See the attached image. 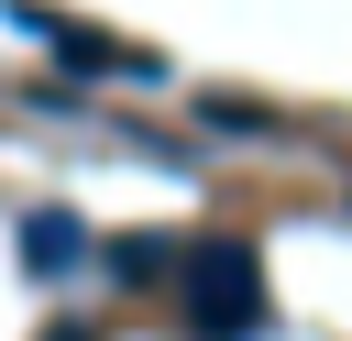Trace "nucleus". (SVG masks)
Here are the masks:
<instances>
[{
    "mask_svg": "<svg viewBox=\"0 0 352 341\" xmlns=\"http://www.w3.org/2000/svg\"><path fill=\"white\" fill-rule=\"evenodd\" d=\"M176 308L198 341H242L264 319V264L242 242H198V253H176Z\"/></svg>",
    "mask_w": 352,
    "mask_h": 341,
    "instance_id": "obj_1",
    "label": "nucleus"
},
{
    "mask_svg": "<svg viewBox=\"0 0 352 341\" xmlns=\"http://www.w3.org/2000/svg\"><path fill=\"white\" fill-rule=\"evenodd\" d=\"M77 242H88V231H77L66 209H33V220H22V253H33V275H66V264H77Z\"/></svg>",
    "mask_w": 352,
    "mask_h": 341,
    "instance_id": "obj_2",
    "label": "nucleus"
},
{
    "mask_svg": "<svg viewBox=\"0 0 352 341\" xmlns=\"http://www.w3.org/2000/svg\"><path fill=\"white\" fill-rule=\"evenodd\" d=\"M110 275H132V286H154V275H165V242H154V231H132V242H110Z\"/></svg>",
    "mask_w": 352,
    "mask_h": 341,
    "instance_id": "obj_3",
    "label": "nucleus"
},
{
    "mask_svg": "<svg viewBox=\"0 0 352 341\" xmlns=\"http://www.w3.org/2000/svg\"><path fill=\"white\" fill-rule=\"evenodd\" d=\"M44 341H88V330H44Z\"/></svg>",
    "mask_w": 352,
    "mask_h": 341,
    "instance_id": "obj_4",
    "label": "nucleus"
}]
</instances>
